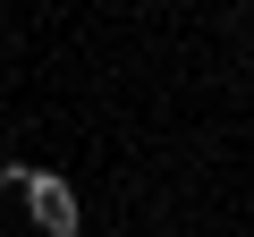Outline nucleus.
<instances>
[{
  "instance_id": "nucleus-1",
  "label": "nucleus",
  "mask_w": 254,
  "mask_h": 237,
  "mask_svg": "<svg viewBox=\"0 0 254 237\" xmlns=\"http://www.w3.org/2000/svg\"><path fill=\"white\" fill-rule=\"evenodd\" d=\"M9 186H26V212H34V229H51V237H76V229H85V212H76L68 178H51V170H17Z\"/></svg>"
},
{
  "instance_id": "nucleus-2",
  "label": "nucleus",
  "mask_w": 254,
  "mask_h": 237,
  "mask_svg": "<svg viewBox=\"0 0 254 237\" xmlns=\"http://www.w3.org/2000/svg\"><path fill=\"white\" fill-rule=\"evenodd\" d=\"M9 178H17V170H0V186H9Z\"/></svg>"
}]
</instances>
